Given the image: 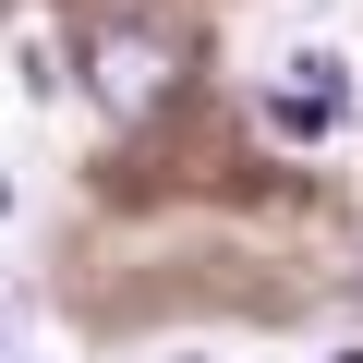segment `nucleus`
Here are the masks:
<instances>
[{
  "instance_id": "nucleus-3",
  "label": "nucleus",
  "mask_w": 363,
  "mask_h": 363,
  "mask_svg": "<svg viewBox=\"0 0 363 363\" xmlns=\"http://www.w3.org/2000/svg\"><path fill=\"white\" fill-rule=\"evenodd\" d=\"M0 206H13V182H0Z\"/></svg>"
},
{
  "instance_id": "nucleus-2",
  "label": "nucleus",
  "mask_w": 363,
  "mask_h": 363,
  "mask_svg": "<svg viewBox=\"0 0 363 363\" xmlns=\"http://www.w3.org/2000/svg\"><path fill=\"white\" fill-rule=\"evenodd\" d=\"M351 121V73L327 61V49H291L279 61V85H267V133H291V145H327Z\"/></svg>"
},
{
  "instance_id": "nucleus-1",
  "label": "nucleus",
  "mask_w": 363,
  "mask_h": 363,
  "mask_svg": "<svg viewBox=\"0 0 363 363\" xmlns=\"http://www.w3.org/2000/svg\"><path fill=\"white\" fill-rule=\"evenodd\" d=\"M169 85H182V49H169L157 25H97V37H85V97H97L109 121H157Z\"/></svg>"
}]
</instances>
